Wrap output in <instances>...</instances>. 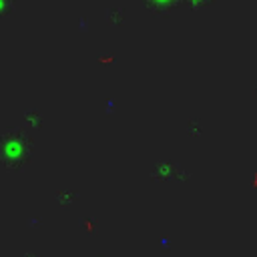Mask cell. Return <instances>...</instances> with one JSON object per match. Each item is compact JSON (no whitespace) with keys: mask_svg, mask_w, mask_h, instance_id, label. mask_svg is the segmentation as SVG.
Masks as SVG:
<instances>
[{"mask_svg":"<svg viewBox=\"0 0 257 257\" xmlns=\"http://www.w3.org/2000/svg\"><path fill=\"white\" fill-rule=\"evenodd\" d=\"M30 139L22 128H6L0 137V161L8 169H18L28 161Z\"/></svg>","mask_w":257,"mask_h":257,"instance_id":"6da1fadb","label":"cell"},{"mask_svg":"<svg viewBox=\"0 0 257 257\" xmlns=\"http://www.w3.org/2000/svg\"><path fill=\"white\" fill-rule=\"evenodd\" d=\"M14 8V0H0V18L8 16Z\"/></svg>","mask_w":257,"mask_h":257,"instance_id":"7a4b0ae2","label":"cell"}]
</instances>
